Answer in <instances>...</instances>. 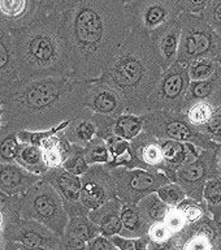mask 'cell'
I'll return each instance as SVG.
<instances>
[{"mask_svg":"<svg viewBox=\"0 0 221 250\" xmlns=\"http://www.w3.org/2000/svg\"><path fill=\"white\" fill-rule=\"evenodd\" d=\"M62 22L72 77L83 80L100 77L132 30L121 0H74Z\"/></svg>","mask_w":221,"mask_h":250,"instance_id":"obj_1","label":"cell"},{"mask_svg":"<svg viewBox=\"0 0 221 250\" xmlns=\"http://www.w3.org/2000/svg\"><path fill=\"white\" fill-rule=\"evenodd\" d=\"M90 80L64 76L19 81L3 93V125L43 132L85 112Z\"/></svg>","mask_w":221,"mask_h":250,"instance_id":"obj_2","label":"cell"},{"mask_svg":"<svg viewBox=\"0 0 221 250\" xmlns=\"http://www.w3.org/2000/svg\"><path fill=\"white\" fill-rule=\"evenodd\" d=\"M161 74L163 70L152 54L150 34L132 29L99 78L124 97L129 113L143 115Z\"/></svg>","mask_w":221,"mask_h":250,"instance_id":"obj_3","label":"cell"},{"mask_svg":"<svg viewBox=\"0 0 221 250\" xmlns=\"http://www.w3.org/2000/svg\"><path fill=\"white\" fill-rule=\"evenodd\" d=\"M20 81L72 76L62 13H50L13 39Z\"/></svg>","mask_w":221,"mask_h":250,"instance_id":"obj_4","label":"cell"},{"mask_svg":"<svg viewBox=\"0 0 221 250\" xmlns=\"http://www.w3.org/2000/svg\"><path fill=\"white\" fill-rule=\"evenodd\" d=\"M21 218L42 223L59 237L64 236L69 223L61 197L43 177L21 194Z\"/></svg>","mask_w":221,"mask_h":250,"instance_id":"obj_5","label":"cell"},{"mask_svg":"<svg viewBox=\"0 0 221 250\" xmlns=\"http://www.w3.org/2000/svg\"><path fill=\"white\" fill-rule=\"evenodd\" d=\"M181 44L177 62L187 65L197 59H211L221 64V35L202 15L181 13Z\"/></svg>","mask_w":221,"mask_h":250,"instance_id":"obj_6","label":"cell"},{"mask_svg":"<svg viewBox=\"0 0 221 250\" xmlns=\"http://www.w3.org/2000/svg\"><path fill=\"white\" fill-rule=\"evenodd\" d=\"M144 132L151 133L158 140H173L193 144L201 150H215L218 144L193 126L182 112L151 111L142 115Z\"/></svg>","mask_w":221,"mask_h":250,"instance_id":"obj_7","label":"cell"},{"mask_svg":"<svg viewBox=\"0 0 221 250\" xmlns=\"http://www.w3.org/2000/svg\"><path fill=\"white\" fill-rule=\"evenodd\" d=\"M187 66L176 62L164 70L155 90L147 99V111H171L182 112L186 103L187 91L190 86Z\"/></svg>","mask_w":221,"mask_h":250,"instance_id":"obj_8","label":"cell"},{"mask_svg":"<svg viewBox=\"0 0 221 250\" xmlns=\"http://www.w3.org/2000/svg\"><path fill=\"white\" fill-rule=\"evenodd\" d=\"M116 185L117 198L122 203L138 205L141 199L151 193H156L171 180L161 172H151L134 168H115L111 169Z\"/></svg>","mask_w":221,"mask_h":250,"instance_id":"obj_9","label":"cell"},{"mask_svg":"<svg viewBox=\"0 0 221 250\" xmlns=\"http://www.w3.org/2000/svg\"><path fill=\"white\" fill-rule=\"evenodd\" d=\"M125 7L132 29L147 34L181 15L177 0H133Z\"/></svg>","mask_w":221,"mask_h":250,"instance_id":"obj_10","label":"cell"},{"mask_svg":"<svg viewBox=\"0 0 221 250\" xmlns=\"http://www.w3.org/2000/svg\"><path fill=\"white\" fill-rule=\"evenodd\" d=\"M215 176H220L216 152L215 150H202L194 162L177 171V184L182 187L189 198L202 202L207 181Z\"/></svg>","mask_w":221,"mask_h":250,"instance_id":"obj_11","label":"cell"},{"mask_svg":"<svg viewBox=\"0 0 221 250\" xmlns=\"http://www.w3.org/2000/svg\"><path fill=\"white\" fill-rule=\"evenodd\" d=\"M81 202L89 211L117 198L112 172L103 164L90 166L85 175L81 176Z\"/></svg>","mask_w":221,"mask_h":250,"instance_id":"obj_12","label":"cell"},{"mask_svg":"<svg viewBox=\"0 0 221 250\" xmlns=\"http://www.w3.org/2000/svg\"><path fill=\"white\" fill-rule=\"evenodd\" d=\"M132 145V160L128 169L140 168L144 171L161 172L171 180V183H177V175L169 169L163 155V148L158 140L151 133L142 132L130 142Z\"/></svg>","mask_w":221,"mask_h":250,"instance_id":"obj_13","label":"cell"},{"mask_svg":"<svg viewBox=\"0 0 221 250\" xmlns=\"http://www.w3.org/2000/svg\"><path fill=\"white\" fill-rule=\"evenodd\" d=\"M42 177L50 183L61 197L64 208L69 218L89 216L90 211L81 202V176L73 175L62 167H58L50 168Z\"/></svg>","mask_w":221,"mask_h":250,"instance_id":"obj_14","label":"cell"},{"mask_svg":"<svg viewBox=\"0 0 221 250\" xmlns=\"http://www.w3.org/2000/svg\"><path fill=\"white\" fill-rule=\"evenodd\" d=\"M176 250H221V224L211 215L189 224L177 236Z\"/></svg>","mask_w":221,"mask_h":250,"instance_id":"obj_15","label":"cell"},{"mask_svg":"<svg viewBox=\"0 0 221 250\" xmlns=\"http://www.w3.org/2000/svg\"><path fill=\"white\" fill-rule=\"evenodd\" d=\"M181 22L180 16L150 34L152 54L161 70H167L177 62L181 44Z\"/></svg>","mask_w":221,"mask_h":250,"instance_id":"obj_16","label":"cell"},{"mask_svg":"<svg viewBox=\"0 0 221 250\" xmlns=\"http://www.w3.org/2000/svg\"><path fill=\"white\" fill-rule=\"evenodd\" d=\"M86 108L97 115L117 117L128 112V104L124 97L108 82L100 78L90 80Z\"/></svg>","mask_w":221,"mask_h":250,"instance_id":"obj_17","label":"cell"},{"mask_svg":"<svg viewBox=\"0 0 221 250\" xmlns=\"http://www.w3.org/2000/svg\"><path fill=\"white\" fill-rule=\"evenodd\" d=\"M7 241L17 242L29 248H47L58 250L60 237L42 223L31 219H20L7 232Z\"/></svg>","mask_w":221,"mask_h":250,"instance_id":"obj_18","label":"cell"},{"mask_svg":"<svg viewBox=\"0 0 221 250\" xmlns=\"http://www.w3.org/2000/svg\"><path fill=\"white\" fill-rule=\"evenodd\" d=\"M40 179L17 163H0V190L8 195L26 193Z\"/></svg>","mask_w":221,"mask_h":250,"instance_id":"obj_19","label":"cell"},{"mask_svg":"<svg viewBox=\"0 0 221 250\" xmlns=\"http://www.w3.org/2000/svg\"><path fill=\"white\" fill-rule=\"evenodd\" d=\"M19 81L20 72L15 42L0 31V93L7 91Z\"/></svg>","mask_w":221,"mask_h":250,"instance_id":"obj_20","label":"cell"},{"mask_svg":"<svg viewBox=\"0 0 221 250\" xmlns=\"http://www.w3.org/2000/svg\"><path fill=\"white\" fill-rule=\"evenodd\" d=\"M121 207H122V202L119 198H115L99 208L90 211L89 219L100 228L103 236L113 237V236L120 234L122 229Z\"/></svg>","mask_w":221,"mask_h":250,"instance_id":"obj_21","label":"cell"},{"mask_svg":"<svg viewBox=\"0 0 221 250\" xmlns=\"http://www.w3.org/2000/svg\"><path fill=\"white\" fill-rule=\"evenodd\" d=\"M160 145L163 148V155L165 163L173 173L177 175V171L186 167L187 164L194 162L201 154V148L193 144L180 142L173 140H160Z\"/></svg>","mask_w":221,"mask_h":250,"instance_id":"obj_22","label":"cell"},{"mask_svg":"<svg viewBox=\"0 0 221 250\" xmlns=\"http://www.w3.org/2000/svg\"><path fill=\"white\" fill-rule=\"evenodd\" d=\"M64 136L72 145L85 147L97 137L98 126L93 119V112L86 108L85 112L74 117L64 128Z\"/></svg>","mask_w":221,"mask_h":250,"instance_id":"obj_23","label":"cell"},{"mask_svg":"<svg viewBox=\"0 0 221 250\" xmlns=\"http://www.w3.org/2000/svg\"><path fill=\"white\" fill-rule=\"evenodd\" d=\"M121 223H122V229L119 234L121 237L141 238L147 236L150 224L143 218L138 205L122 203Z\"/></svg>","mask_w":221,"mask_h":250,"instance_id":"obj_24","label":"cell"},{"mask_svg":"<svg viewBox=\"0 0 221 250\" xmlns=\"http://www.w3.org/2000/svg\"><path fill=\"white\" fill-rule=\"evenodd\" d=\"M33 13V0H0V26H19Z\"/></svg>","mask_w":221,"mask_h":250,"instance_id":"obj_25","label":"cell"},{"mask_svg":"<svg viewBox=\"0 0 221 250\" xmlns=\"http://www.w3.org/2000/svg\"><path fill=\"white\" fill-rule=\"evenodd\" d=\"M16 163L25 168L26 171L38 176H44L50 168L46 163L44 152L39 146L21 142L19 147V152L16 156Z\"/></svg>","mask_w":221,"mask_h":250,"instance_id":"obj_26","label":"cell"},{"mask_svg":"<svg viewBox=\"0 0 221 250\" xmlns=\"http://www.w3.org/2000/svg\"><path fill=\"white\" fill-rule=\"evenodd\" d=\"M198 99H211L221 104V66L212 77L202 81L190 82L186 103Z\"/></svg>","mask_w":221,"mask_h":250,"instance_id":"obj_27","label":"cell"},{"mask_svg":"<svg viewBox=\"0 0 221 250\" xmlns=\"http://www.w3.org/2000/svg\"><path fill=\"white\" fill-rule=\"evenodd\" d=\"M215 101L211 99H198V101H191L185 103V107L182 108V113L186 116L193 126L201 129L210 121V119L214 116L215 111L220 107Z\"/></svg>","mask_w":221,"mask_h":250,"instance_id":"obj_28","label":"cell"},{"mask_svg":"<svg viewBox=\"0 0 221 250\" xmlns=\"http://www.w3.org/2000/svg\"><path fill=\"white\" fill-rule=\"evenodd\" d=\"M105 144L108 146L111 154V163L105 167L108 169L115 168H128L132 160V145L130 141H126L112 133L105 138Z\"/></svg>","mask_w":221,"mask_h":250,"instance_id":"obj_29","label":"cell"},{"mask_svg":"<svg viewBox=\"0 0 221 250\" xmlns=\"http://www.w3.org/2000/svg\"><path fill=\"white\" fill-rule=\"evenodd\" d=\"M112 129L116 136L132 142L144 130L143 117L142 115H134V113H122L120 116L115 117Z\"/></svg>","mask_w":221,"mask_h":250,"instance_id":"obj_30","label":"cell"},{"mask_svg":"<svg viewBox=\"0 0 221 250\" xmlns=\"http://www.w3.org/2000/svg\"><path fill=\"white\" fill-rule=\"evenodd\" d=\"M138 207H140L143 218L146 219V222L150 226L155 224V223L163 222L165 216H167L168 210H169V206L165 205L158 197L156 193H151L147 197H144L143 199H141L140 203H138Z\"/></svg>","mask_w":221,"mask_h":250,"instance_id":"obj_31","label":"cell"},{"mask_svg":"<svg viewBox=\"0 0 221 250\" xmlns=\"http://www.w3.org/2000/svg\"><path fill=\"white\" fill-rule=\"evenodd\" d=\"M20 144L19 132L3 125L0 128V163H16Z\"/></svg>","mask_w":221,"mask_h":250,"instance_id":"obj_32","label":"cell"},{"mask_svg":"<svg viewBox=\"0 0 221 250\" xmlns=\"http://www.w3.org/2000/svg\"><path fill=\"white\" fill-rule=\"evenodd\" d=\"M203 201L210 211L211 216L221 224V177L215 176L207 181L204 191H203Z\"/></svg>","mask_w":221,"mask_h":250,"instance_id":"obj_33","label":"cell"},{"mask_svg":"<svg viewBox=\"0 0 221 250\" xmlns=\"http://www.w3.org/2000/svg\"><path fill=\"white\" fill-rule=\"evenodd\" d=\"M66 233L77 236L83 241L90 242L93 238L100 236V228L89 219V216H74L69 218V223L65 229Z\"/></svg>","mask_w":221,"mask_h":250,"instance_id":"obj_34","label":"cell"},{"mask_svg":"<svg viewBox=\"0 0 221 250\" xmlns=\"http://www.w3.org/2000/svg\"><path fill=\"white\" fill-rule=\"evenodd\" d=\"M83 150H85V158L89 166H94V164L108 166L111 163L108 146L101 137H95L91 142L86 145Z\"/></svg>","mask_w":221,"mask_h":250,"instance_id":"obj_35","label":"cell"},{"mask_svg":"<svg viewBox=\"0 0 221 250\" xmlns=\"http://www.w3.org/2000/svg\"><path fill=\"white\" fill-rule=\"evenodd\" d=\"M61 167L68 172H70V173H73V175H85L90 166L85 158L83 147L77 146V145H72V147H70L69 152L66 154L65 160H64Z\"/></svg>","mask_w":221,"mask_h":250,"instance_id":"obj_36","label":"cell"},{"mask_svg":"<svg viewBox=\"0 0 221 250\" xmlns=\"http://www.w3.org/2000/svg\"><path fill=\"white\" fill-rule=\"evenodd\" d=\"M186 66L189 70L190 81H202V80L212 77L218 72L221 64L211 59H197V60H193L190 64H187Z\"/></svg>","mask_w":221,"mask_h":250,"instance_id":"obj_37","label":"cell"},{"mask_svg":"<svg viewBox=\"0 0 221 250\" xmlns=\"http://www.w3.org/2000/svg\"><path fill=\"white\" fill-rule=\"evenodd\" d=\"M177 207L182 212L183 218L186 219L187 224H194V223L199 222L204 216L211 215L204 201L201 202V201H195V199L189 198V197L186 199H183Z\"/></svg>","mask_w":221,"mask_h":250,"instance_id":"obj_38","label":"cell"},{"mask_svg":"<svg viewBox=\"0 0 221 250\" xmlns=\"http://www.w3.org/2000/svg\"><path fill=\"white\" fill-rule=\"evenodd\" d=\"M156 194L169 207H177L183 199L187 198L186 191L183 190L182 187L177 183L165 184L161 188H159Z\"/></svg>","mask_w":221,"mask_h":250,"instance_id":"obj_39","label":"cell"},{"mask_svg":"<svg viewBox=\"0 0 221 250\" xmlns=\"http://www.w3.org/2000/svg\"><path fill=\"white\" fill-rule=\"evenodd\" d=\"M0 210L12 220L19 222L21 219V195H8L0 190Z\"/></svg>","mask_w":221,"mask_h":250,"instance_id":"obj_40","label":"cell"},{"mask_svg":"<svg viewBox=\"0 0 221 250\" xmlns=\"http://www.w3.org/2000/svg\"><path fill=\"white\" fill-rule=\"evenodd\" d=\"M206 137H208L212 142L221 145V105L215 111L214 116L211 117L203 128L199 129Z\"/></svg>","mask_w":221,"mask_h":250,"instance_id":"obj_41","label":"cell"},{"mask_svg":"<svg viewBox=\"0 0 221 250\" xmlns=\"http://www.w3.org/2000/svg\"><path fill=\"white\" fill-rule=\"evenodd\" d=\"M201 15L206 22L221 35V0H212Z\"/></svg>","mask_w":221,"mask_h":250,"instance_id":"obj_42","label":"cell"},{"mask_svg":"<svg viewBox=\"0 0 221 250\" xmlns=\"http://www.w3.org/2000/svg\"><path fill=\"white\" fill-rule=\"evenodd\" d=\"M147 237L148 241L155 242V244H164V242L173 240L176 237V234H173V232L168 228V226L163 220V222L155 223V224L150 226Z\"/></svg>","mask_w":221,"mask_h":250,"instance_id":"obj_43","label":"cell"},{"mask_svg":"<svg viewBox=\"0 0 221 250\" xmlns=\"http://www.w3.org/2000/svg\"><path fill=\"white\" fill-rule=\"evenodd\" d=\"M119 250H150L148 249V237L126 238L121 236L109 237Z\"/></svg>","mask_w":221,"mask_h":250,"instance_id":"obj_44","label":"cell"},{"mask_svg":"<svg viewBox=\"0 0 221 250\" xmlns=\"http://www.w3.org/2000/svg\"><path fill=\"white\" fill-rule=\"evenodd\" d=\"M164 223L167 224L168 228L173 232V234H180L189 224L186 219L183 218L182 212L179 210V207H169L167 216L164 219Z\"/></svg>","mask_w":221,"mask_h":250,"instance_id":"obj_45","label":"cell"},{"mask_svg":"<svg viewBox=\"0 0 221 250\" xmlns=\"http://www.w3.org/2000/svg\"><path fill=\"white\" fill-rule=\"evenodd\" d=\"M212 0H177L181 13L201 15Z\"/></svg>","mask_w":221,"mask_h":250,"instance_id":"obj_46","label":"cell"},{"mask_svg":"<svg viewBox=\"0 0 221 250\" xmlns=\"http://www.w3.org/2000/svg\"><path fill=\"white\" fill-rule=\"evenodd\" d=\"M86 250H119L116 245L113 244L112 240L109 237H105L103 234L93 238L91 241L87 242Z\"/></svg>","mask_w":221,"mask_h":250,"instance_id":"obj_47","label":"cell"},{"mask_svg":"<svg viewBox=\"0 0 221 250\" xmlns=\"http://www.w3.org/2000/svg\"><path fill=\"white\" fill-rule=\"evenodd\" d=\"M15 220H12L7 214H4L3 211L0 210V250L5 249L8 241H7V232L12 226H15Z\"/></svg>","mask_w":221,"mask_h":250,"instance_id":"obj_48","label":"cell"},{"mask_svg":"<svg viewBox=\"0 0 221 250\" xmlns=\"http://www.w3.org/2000/svg\"><path fill=\"white\" fill-rule=\"evenodd\" d=\"M215 152H216V164H218L219 175H220L221 177V145H218V146H216Z\"/></svg>","mask_w":221,"mask_h":250,"instance_id":"obj_49","label":"cell"},{"mask_svg":"<svg viewBox=\"0 0 221 250\" xmlns=\"http://www.w3.org/2000/svg\"><path fill=\"white\" fill-rule=\"evenodd\" d=\"M16 245H17V250H52V249H47V248H29V246L17 244V242H16Z\"/></svg>","mask_w":221,"mask_h":250,"instance_id":"obj_50","label":"cell"},{"mask_svg":"<svg viewBox=\"0 0 221 250\" xmlns=\"http://www.w3.org/2000/svg\"><path fill=\"white\" fill-rule=\"evenodd\" d=\"M3 126V94L0 93V128Z\"/></svg>","mask_w":221,"mask_h":250,"instance_id":"obj_51","label":"cell"},{"mask_svg":"<svg viewBox=\"0 0 221 250\" xmlns=\"http://www.w3.org/2000/svg\"><path fill=\"white\" fill-rule=\"evenodd\" d=\"M121 1H122V3L125 4V5H126V4H129V3H132L133 0H121Z\"/></svg>","mask_w":221,"mask_h":250,"instance_id":"obj_52","label":"cell"}]
</instances>
